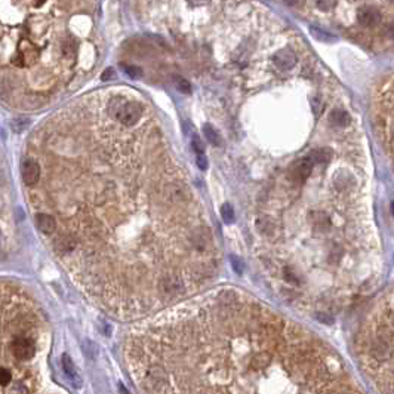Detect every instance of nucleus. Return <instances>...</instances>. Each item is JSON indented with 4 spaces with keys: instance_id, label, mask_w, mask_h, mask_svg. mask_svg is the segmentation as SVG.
<instances>
[{
    "instance_id": "obj_1",
    "label": "nucleus",
    "mask_w": 394,
    "mask_h": 394,
    "mask_svg": "<svg viewBox=\"0 0 394 394\" xmlns=\"http://www.w3.org/2000/svg\"><path fill=\"white\" fill-rule=\"evenodd\" d=\"M139 125L114 119L103 90L28 139L43 162L28 202L57 221L54 254L90 297L126 314L174 301L217 268L214 233L185 172L162 131Z\"/></svg>"
},
{
    "instance_id": "obj_2",
    "label": "nucleus",
    "mask_w": 394,
    "mask_h": 394,
    "mask_svg": "<svg viewBox=\"0 0 394 394\" xmlns=\"http://www.w3.org/2000/svg\"><path fill=\"white\" fill-rule=\"evenodd\" d=\"M20 17L2 22V70L47 71L51 83H67L79 58V37L61 25L63 2H18Z\"/></svg>"
},
{
    "instance_id": "obj_3",
    "label": "nucleus",
    "mask_w": 394,
    "mask_h": 394,
    "mask_svg": "<svg viewBox=\"0 0 394 394\" xmlns=\"http://www.w3.org/2000/svg\"><path fill=\"white\" fill-rule=\"evenodd\" d=\"M373 120L376 133L394 166V76L379 82L373 92Z\"/></svg>"
},
{
    "instance_id": "obj_4",
    "label": "nucleus",
    "mask_w": 394,
    "mask_h": 394,
    "mask_svg": "<svg viewBox=\"0 0 394 394\" xmlns=\"http://www.w3.org/2000/svg\"><path fill=\"white\" fill-rule=\"evenodd\" d=\"M394 338L390 330L382 329L372 342V356L378 360H387L393 354Z\"/></svg>"
},
{
    "instance_id": "obj_5",
    "label": "nucleus",
    "mask_w": 394,
    "mask_h": 394,
    "mask_svg": "<svg viewBox=\"0 0 394 394\" xmlns=\"http://www.w3.org/2000/svg\"><path fill=\"white\" fill-rule=\"evenodd\" d=\"M21 178L22 182L27 187H34L39 184L40 178H42V166L37 160L27 157L22 163L21 168Z\"/></svg>"
},
{
    "instance_id": "obj_6",
    "label": "nucleus",
    "mask_w": 394,
    "mask_h": 394,
    "mask_svg": "<svg viewBox=\"0 0 394 394\" xmlns=\"http://www.w3.org/2000/svg\"><path fill=\"white\" fill-rule=\"evenodd\" d=\"M357 17V22L362 25V27H368V28H373L376 25L381 24V12L376 9V8H372V6H363L357 11L356 14Z\"/></svg>"
},
{
    "instance_id": "obj_7",
    "label": "nucleus",
    "mask_w": 394,
    "mask_h": 394,
    "mask_svg": "<svg viewBox=\"0 0 394 394\" xmlns=\"http://www.w3.org/2000/svg\"><path fill=\"white\" fill-rule=\"evenodd\" d=\"M273 63L279 70H292L297 64V55L292 49L285 47L273 57Z\"/></svg>"
},
{
    "instance_id": "obj_8",
    "label": "nucleus",
    "mask_w": 394,
    "mask_h": 394,
    "mask_svg": "<svg viewBox=\"0 0 394 394\" xmlns=\"http://www.w3.org/2000/svg\"><path fill=\"white\" fill-rule=\"evenodd\" d=\"M34 222L43 236H52L57 230V221L49 214H36Z\"/></svg>"
},
{
    "instance_id": "obj_9",
    "label": "nucleus",
    "mask_w": 394,
    "mask_h": 394,
    "mask_svg": "<svg viewBox=\"0 0 394 394\" xmlns=\"http://www.w3.org/2000/svg\"><path fill=\"white\" fill-rule=\"evenodd\" d=\"M61 366H63V369H64V372H66L67 378L70 379V382H71L76 388H80V387H82V378H80V375L77 372V369H76V366H74V363H73V360L70 359L68 354H63V357H61Z\"/></svg>"
},
{
    "instance_id": "obj_10",
    "label": "nucleus",
    "mask_w": 394,
    "mask_h": 394,
    "mask_svg": "<svg viewBox=\"0 0 394 394\" xmlns=\"http://www.w3.org/2000/svg\"><path fill=\"white\" fill-rule=\"evenodd\" d=\"M330 123L336 128H346L350 125V116L344 110L335 109L330 113Z\"/></svg>"
},
{
    "instance_id": "obj_11",
    "label": "nucleus",
    "mask_w": 394,
    "mask_h": 394,
    "mask_svg": "<svg viewBox=\"0 0 394 394\" xmlns=\"http://www.w3.org/2000/svg\"><path fill=\"white\" fill-rule=\"evenodd\" d=\"M203 132H205L206 139H208L211 144H214V145H219V144H221V136H219V133L217 132V129H214L211 125H205V126H203Z\"/></svg>"
},
{
    "instance_id": "obj_12",
    "label": "nucleus",
    "mask_w": 394,
    "mask_h": 394,
    "mask_svg": "<svg viewBox=\"0 0 394 394\" xmlns=\"http://www.w3.org/2000/svg\"><path fill=\"white\" fill-rule=\"evenodd\" d=\"M221 217L224 219V222L233 224L234 222V209H233V206L228 205V203H224L222 208H221Z\"/></svg>"
},
{
    "instance_id": "obj_13",
    "label": "nucleus",
    "mask_w": 394,
    "mask_h": 394,
    "mask_svg": "<svg viewBox=\"0 0 394 394\" xmlns=\"http://www.w3.org/2000/svg\"><path fill=\"white\" fill-rule=\"evenodd\" d=\"M311 30V33H313V36L316 37V39H319V40H325V42H332V40H335L330 34H328L326 31H322V30H317V28H314V27H311L310 28Z\"/></svg>"
},
{
    "instance_id": "obj_14",
    "label": "nucleus",
    "mask_w": 394,
    "mask_h": 394,
    "mask_svg": "<svg viewBox=\"0 0 394 394\" xmlns=\"http://www.w3.org/2000/svg\"><path fill=\"white\" fill-rule=\"evenodd\" d=\"M125 73H126L128 76H131L132 79H138V77H141V76H142V71H141V68H138V67H133V66L125 67Z\"/></svg>"
},
{
    "instance_id": "obj_15",
    "label": "nucleus",
    "mask_w": 394,
    "mask_h": 394,
    "mask_svg": "<svg viewBox=\"0 0 394 394\" xmlns=\"http://www.w3.org/2000/svg\"><path fill=\"white\" fill-rule=\"evenodd\" d=\"M176 89H178L179 92H182V93H190L191 86H190V83H188L185 79H178V80H176Z\"/></svg>"
},
{
    "instance_id": "obj_16",
    "label": "nucleus",
    "mask_w": 394,
    "mask_h": 394,
    "mask_svg": "<svg viewBox=\"0 0 394 394\" xmlns=\"http://www.w3.org/2000/svg\"><path fill=\"white\" fill-rule=\"evenodd\" d=\"M191 145H193V149H194V152H196L197 154H203V152H205V144L197 138V136H194L193 138V141H191Z\"/></svg>"
},
{
    "instance_id": "obj_17",
    "label": "nucleus",
    "mask_w": 394,
    "mask_h": 394,
    "mask_svg": "<svg viewBox=\"0 0 394 394\" xmlns=\"http://www.w3.org/2000/svg\"><path fill=\"white\" fill-rule=\"evenodd\" d=\"M231 265H233L234 271H237L239 274H241L243 270H244V265H243V263H241L239 258H231Z\"/></svg>"
},
{
    "instance_id": "obj_18",
    "label": "nucleus",
    "mask_w": 394,
    "mask_h": 394,
    "mask_svg": "<svg viewBox=\"0 0 394 394\" xmlns=\"http://www.w3.org/2000/svg\"><path fill=\"white\" fill-rule=\"evenodd\" d=\"M197 166H199L202 171H205V169L208 168V160H206L205 154H199V156H197Z\"/></svg>"
},
{
    "instance_id": "obj_19",
    "label": "nucleus",
    "mask_w": 394,
    "mask_h": 394,
    "mask_svg": "<svg viewBox=\"0 0 394 394\" xmlns=\"http://www.w3.org/2000/svg\"><path fill=\"white\" fill-rule=\"evenodd\" d=\"M385 33L391 37L394 40V22H391V24H388V27H387V30H385Z\"/></svg>"
},
{
    "instance_id": "obj_20",
    "label": "nucleus",
    "mask_w": 394,
    "mask_h": 394,
    "mask_svg": "<svg viewBox=\"0 0 394 394\" xmlns=\"http://www.w3.org/2000/svg\"><path fill=\"white\" fill-rule=\"evenodd\" d=\"M119 388H120V393L122 394H131L126 388H125V385L123 384H119Z\"/></svg>"
},
{
    "instance_id": "obj_21",
    "label": "nucleus",
    "mask_w": 394,
    "mask_h": 394,
    "mask_svg": "<svg viewBox=\"0 0 394 394\" xmlns=\"http://www.w3.org/2000/svg\"><path fill=\"white\" fill-rule=\"evenodd\" d=\"M391 209H393V211H394V203H393V205H391Z\"/></svg>"
}]
</instances>
